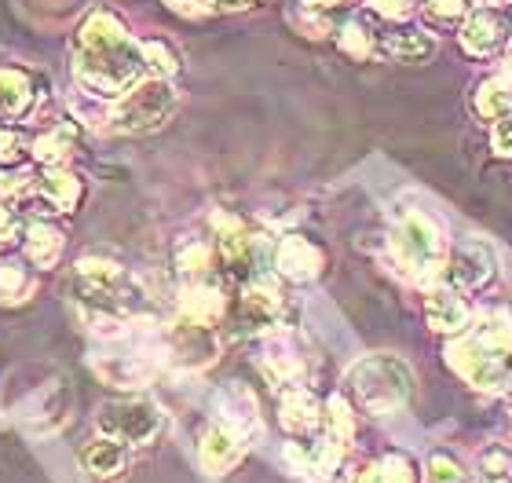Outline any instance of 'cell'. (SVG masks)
I'll return each instance as SVG.
<instances>
[{
  "mask_svg": "<svg viewBox=\"0 0 512 483\" xmlns=\"http://www.w3.org/2000/svg\"><path fill=\"white\" fill-rule=\"evenodd\" d=\"M143 48L110 11H92L74 41V77L88 96L121 99L143 74Z\"/></svg>",
  "mask_w": 512,
  "mask_h": 483,
  "instance_id": "obj_1",
  "label": "cell"
},
{
  "mask_svg": "<svg viewBox=\"0 0 512 483\" xmlns=\"http://www.w3.org/2000/svg\"><path fill=\"white\" fill-rule=\"evenodd\" d=\"M447 363L472 388H502L512 377L509 308H483L480 319L447 344Z\"/></svg>",
  "mask_w": 512,
  "mask_h": 483,
  "instance_id": "obj_2",
  "label": "cell"
},
{
  "mask_svg": "<svg viewBox=\"0 0 512 483\" xmlns=\"http://www.w3.org/2000/svg\"><path fill=\"white\" fill-rule=\"evenodd\" d=\"M348 385H352L355 403L374 414V418H388L414 399V370L406 359L388 352L366 355L348 370Z\"/></svg>",
  "mask_w": 512,
  "mask_h": 483,
  "instance_id": "obj_3",
  "label": "cell"
},
{
  "mask_svg": "<svg viewBox=\"0 0 512 483\" xmlns=\"http://www.w3.org/2000/svg\"><path fill=\"white\" fill-rule=\"evenodd\" d=\"M392 249L395 257H399V268L421 282H439L450 253L447 238L436 227V220L428 213H417V209L399 213V220L392 227Z\"/></svg>",
  "mask_w": 512,
  "mask_h": 483,
  "instance_id": "obj_4",
  "label": "cell"
},
{
  "mask_svg": "<svg viewBox=\"0 0 512 483\" xmlns=\"http://www.w3.org/2000/svg\"><path fill=\"white\" fill-rule=\"evenodd\" d=\"M176 110V88L165 77H147L125 92L110 110V129L114 132H150L161 129Z\"/></svg>",
  "mask_w": 512,
  "mask_h": 483,
  "instance_id": "obj_5",
  "label": "cell"
},
{
  "mask_svg": "<svg viewBox=\"0 0 512 483\" xmlns=\"http://www.w3.org/2000/svg\"><path fill=\"white\" fill-rule=\"evenodd\" d=\"M96 429L103 436H114V440L128 443V447H147L165 429V414H161L158 403H150L143 396L110 399V403L99 407Z\"/></svg>",
  "mask_w": 512,
  "mask_h": 483,
  "instance_id": "obj_6",
  "label": "cell"
},
{
  "mask_svg": "<svg viewBox=\"0 0 512 483\" xmlns=\"http://www.w3.org/2000/svg\"><path fill=\"white\" fill-rule=\"evenodd\" d=\"M512 37V15L502 8H476L465 15V26H461V48L476 59H487V55H498L509 44Z\"/></svg>",
  "mask_w": 512,
  "mask_h": 483,
  "instance_id": "obj_7",
  "label": "cell"
},
{
  "mask_svg": "<svg viewBox=\"0 0 512 483\" xmlns=\"http://www.w3.org/2000/svg\"><path fill=\"white\" fill-rule=\"evenodd\" d=\"M491 279H494V253L483 242H461V246H454L447 253L443 275H439V282L458 286V290H480Z\"/></svg>",
  "mask_w": 512,
  "mask_h": 483,
  "instance_id": "obj_8",
  "label": "cell"
},
{
  "mask_svg": "<svg viewBox=\"0 0 512 483\" xmlns=\"http://www.w3.org/2000/svg\"><path fill=\"white\" fill-rule=\"evenodd\" d=\"M260 366L264 374L275 381V385H300V377L308 374V355H304V344L293 330H278L264 341V355H260Z\"/></svg>",
  "mask_w": 512,
  "mask_h": 483,
  "instance_id": "obj_9",
  "label": "cell"
},
{
  "mask_svg": "<svg viewBox=\"0 0 512 483\" xmlns=\"http://www.w3.org/2000/svg\"><path fill=\"white\" fill-rule=\"evenodd\" d=\"M425 319L436 333H450V337L465 333L472 326V304L465 301V290L447 282L432 286L425 297Z\"/></svg>",
  "mask_w": 512,
  "mask_h": 483,
  "instance_id": "obj_10",
  "label": "cell"
},
{
  "mask_svg": "<svg viewBox=\"0 0 512 483\" xmlns=\"http://www.w3.org/2000/svg\"><path fill=\"white\" fill-rule=\"evenodd\" d=\"M22 198L44 205V213H74L81 202V180L66 165L63 169H44Z\"/></svg>",
  "mask_w": 512,
  "mask_h": 483,
  "instance_id": "obj_11",
  "label": "cell"
},
{
  "mask_svg": "<svg viewBox=\"0 0 512 483\" xmlns=\"http://www.w3.org/2000/svg\"><path fill=\"white\" fill-rule=\"evenodd\" d=\"M278 312H282V290H278V282L271 275H253L242 286V297H238L242 322H249L253 330H267V326H275Z\"/></svg>",
  "mask_w": 512,
  "mask_h": 483,
  "instance_id": "obj_12",
  "label": "cell"
},
{
  "mask_svg": "<svg viewBox=\"0 0 512 483\" xmlns=\"http://www.w3.org/2000/svg\"><path fill=\"white\" fill-rule=\"evenodd\" d=\"M242 454H246V440H242L235 429H227L224 421L209 425L202 443H198V462H202L205 473H213V476L231 473V469L242 462Z\"/></svg>",
  "mask_w": 512,
  "mask_h": 483,
  "instance_id": "obj_13",
  "label": "cell"
},
{
  "mask_svg": "<svg viewBox=\"0 0 512 483\" xmlns=\"http://www.w3.org/2000/svg\"><path fill=\"white\" fill-rule=\"evenodd\" d=\"M169 355L180 366H191V370L209 366L216 359L213 326H198V322H191V319H180L169 333Z\"/></svg>",
  "mask_w": 512,
  "mask_h": 483,
  "instance_id": "obj_14",
  "label": "cell"
},
{
  "mask_svg": "<svg viewBox=\"0 0 512 483\" xmlns=\"http://www.w3.org/2000/svg\"><path fill=\"white\" fill-rule=\"evenodd\" d=\"M322 264H326L322 249L315 246V242H308V238L286 235L275 246V271L282 275V279H289V282H311V279H319Z\"/></svg>",
  "mask_w": 512,
  "mask_h": 483,
  "instance_id": "obj_15",
  "label": "cell"
},
{
  "mask_svg": "<svg viewBox=\"0 0 512 483\" xmlns=\"http://www.w3.org/2000/svg\"><path fill=\"white\" fill-rule=\"evenodd\" d=\"M278 418L293 436H308L322 425V403L308 385H286L278 392Z\"/></svg>",
  "mask_w": 512,
  "mask_h": 483,
  "instance_id": "obj_16",
  "label": "cell"
},
{
  "mask_svg": "<svg viewBox=\"0 0 512 483\" xmlns=\"http://www.w3.org/2000/svg\"><path fill=\"white\" fill-rule=\"evenodd\" d=\"M341 454H344V443H337L326 432V436H319V440L311 443H289L286 447V458L293 462V469L304 476H311V480H319V476H330L337 465H341Z\"/></svg>",
  "mask_w": 512,
  "mask_h": 483,
  "instance_id": "obj_17",
  "label": "cell"
},
{
  "mask_svg": "<svg viewBox=\"0 0 512 483\" xmlns=\"http://www.w3.org/2000/svg\"><path fill=\"white\" fill-rule=\"evenodd\" d=\"M216 410H220V421H224L227 429H235L246 443L253 436H260V414H256V399L249 396V388L227 385L216 396Z\"/></svg>",
  "mask_w": 512,
  "mask_h": 483,
  "instance_id": "obj_18",
  "label": "cell"
},
{
  "mask_svg": "<svg viewBox=\"0 0 512 483\" xmlns=\"http://www.w3.org/2000/svg\"><path fill=\"white\" fill-rule=\"evenodd\" d=\"M81 465L96 480H118L128 469V443L114 440V436H92V440L81 447Z\"/></svg>",
  "mask_w": 512,
  "mask_h": 483,
  "instance_id": "obj_19",
  "label": "cell"
},
{
  "mask_svg": "<svg viewBox=\"0 0 512 483\" xmlns=\"http://www.w3.org/2000/svg\"><path fill=\"white\" fill-rule=\"evenodd\" d=\"M227 312V297L220 286H213L209 279L191 282L187 290L180 293V315L183 319L198 322V326H216Z\"/></svg>",
  "mask_w": 512,
  "mask_h": 483,
  "instance_id": "obj_20",
  "label": "cell"
},
{
  "mask_svg": "<svg viewBox=\"0 0 512 483\" xmlns=\"http://www.w3.org/2000/svg\"><path fill=\"white\" fill-rule=\"evenodd\" d=\"M92 366L114 388H139L154 377V363L147 355H103V359H92Z\"/></svg>",
  "mask_w": 512,
  "mask_h": 483,
  "instance_id": "obj_21",
  "label": "cell"
},
{
  "mask_svg": "<svg viewBox=\"0 0 512 483\" xmlns=\"http://www.w3.org/2000/svg\"><path fill=\"white\" fill-rule=\"evenodd\" d=\"M33 103V77L15 66H0V118H26Z\"/></svg>",
  "mask_w": 512,
  "mask_h": 483,
  "instance_id": "obj_22",
  "label": "cell"
},
{
  "mask_svg": "<svg viewBox=\"0 0 512 483\" xmlns=\"http://www.w3.org/2000/svg\"><path fill=\"white\" fill-rule=\"evenodd\" d=\"M384 55L392 59H403V63H421V59H432L436 55V37L417 26H399V30L384 33L381 37Z\"/></svg>",
  "mask_w": 512,
  "mask_h": 483,
  "instance_id": "obj_23",
  "label": "cell"
},
{
  "mask_svg": "<svg viewBox=\"0 0 512 483\" xmlns=\"http://www.w3.org/2000/svg\"><path fill=\"white\" fill-rule=\"evenodd\" d=\"M22 249H26V260H30V264H37V268H55L59 257H63V231L37 220V224L26 227Z\"/></svg>",
  "mask_w": 512,
  "mask_h": 483,
  "instance_id": "obj_24",
  "label": "cell"
},
{
  "mask_svg": "<svg viewBox=\"0 0 512 483\" xmlns=\"http://www.w3.org/2000/svg\"><path fill=\"white\" fill-rule=\"evenodd\" d=\"M70 154H74V129L70 125H55L33 143V158L41 161L44 169H63Z\"/></svg>",
  "mask_w": 512,
  "mask_h": 483,
  "instance_id": "obj_25",
  "label": "cell"
},
{
  "mask_svg": "<svg viewBox=\"0 0 512 483\" xmlns=\"http://www.w3.org/2000/svg\"><path fill=\"white\" fill-rule=\"evenodd\" d=\"M512 110V77H487L476 88V114L487 121H498Z\"/></svg>",
  "mask_w": 512,
  "mask_h": 483,
  "instance_id": "obj_26",
  "label": "cell"
},
{
  "mask_svg": "<svg viewBox=\"0 0 512 483\" xmlns=\"http://www.w3.org/2000/svg\"><path fill=\"white\" fill-rule=\"evenodd\" d=\"M216 253H220V249H213L209 242L191 238V242H183V246L176 249V268L191 282H202V279H209V271H213Z\"/></svg>",
  "mask_w": 512,
  "mask_h": 483,
  "instance_id": "obj_27",
  "label": "cell"
},
{
  "mask_svg": "<svg viewBox=\"0 0 512 483\" xmlns=\"http://www.w3.org/2000/svg\"><path fill=\"white\" fill-rule=\"evenodd\" d=\"M355 483H414V465L403 454H381L355 476Z\"/></svg>",
  "mask_w": 512,
  "mask_h": 483,
  "instance_id": "obj_28",
  "label": "cell"
},
{
  "mask_svg": "<svg viewBox=\"0 0 512 483\" xmlns=\"http://www.w3.org/2000/svg\"><path fill=\"white\" fill-rule=\"evenodd\" d=\"M322 425H326V432H330L337 443H348L355 440V414L352 407H348V399L344 396H330L326 399V407H322Z\"/></svg>",
  "mask_w": 512,
  "mask_h": 483,
  "instance_id": "obj_29",
  "label": "cell"
},
{
  "mask_svg": "<svg viewBox=\"0 0 512 483\" xmlns=\"http://www.w3.org/2000/svg\"><path fill=\"white\" fill-rule=\"evenodd\" d=\"M425 483H472V476L465 473V465L454 454L436 451L425 462Z\"/></svg>",
  "mask_w": 512,
  "mask_h": 483,
  "instance_id": "obj_30",
  "label": "cell"
},
{
  "mask_svg": "<svg viewBox=\"0 0 512 483\" xmlns=\"http://www.w3.org/2000/svg\"><path fill=\"white\" fill-rule=\"evenodd\" d=\"M139 48H143V66L150 70V77H165L169 81L180 70V59H176V52L165 41H143Z\"/></svg>",
  "mask_w": 512,
  "mask_h": 483,
  "instance_id": "obj_31",
  "label": "cell"
},
{
  "mask_svg": "<svg viewBox=\"0 0 512 483\" xmlns=\"http://www.w3.org/2000/svg\"><path fill=\"white\" fill-rule=\"evenodd\" d=\"M480 483H512V454L505 447H487L480 454Z\"/></svg>",
  "mask_w": 512,
  "mask_h": 483,
  "instance_id": "obj_32",
  "label": "cell"
},
{
  "mask_svg": "<svg viewBox=\"0 0 512 483\" xmlns=\"http://www.w3.org/2000/svg\"><path fill=\"white\" fill-rule=\"evenodd\" d=\"M30 275L19 264H0V304H19L30 293Z\"/></svg>",
  "mask_w": 512,
  "mask_h": 483,
  "instance_id": "obj_33",
  "label": "cell"
},
{
  "mask_svg": "<svg viewBox=\"0 0 512 483\" xmlns=\"http://www.w3.org/2000/svg\"><path fill=\"white\" fill-rule=\"evenodd\" d=\"M341 48L348 55H355V59H366V55L374 52V33H370V26H363V22H348L341 30Z\"/></svg>",
  "mask_w": 512,
  "mask_h": 483,
  "instance_id": "obj_34",
  "label": "cell"
},
{
  "mask_svg": "<svg viewBox=\"0 0 512 483\" xmlns=\"http://www.w3.org/2000/svg\"><path fill=\"white\" fill-rule=\"evenodd\" d=\"M319 11L322 8L300 4V11H289V22H293L300 33H308V37H326V33H330V19H322Z\"/></svg>",
  "mask_w": 512,
  "mask_h": 483,
  "instance_id": "obj_35",
  "label": "cell"
},
{
  "mask_svg": "<svg viewBox=\"0 0 512 483\" xmlns=\"http://www.w3.org/2000/svg\"><path fill=\"white\" fill-rule=\"evenodd\" d=\"M22 238H26V227H22L19 213L11 209V205H0V246H19Z\"/></svg>",
  "mask_w": 512,
  "mask_h": 483,
  "instance_id": "obj_36",
  "label": "cell"
},
{
  "mask_svg": "<svg viewBox=\"0 0 512 483\" xmlns=\"http://www.w3.org/2000/svg\"><path fill=\"white\" fill-rule=\"evenodd\" d=\"M425 8L432 11L439 22H454L469 15V0H425Z\"/></svg>",
  "mask_w": 512,
  "mask_h": 483,
  "instance_id": "obj_37",
  "label": "cell"
},
{
  "mask_svg": "<svg viewBox=\"0 0 512 483\" xmlns=\"http://www.w3.org/2000/svg\"><path fill=\"white\" fill-rule=\"evenodd\" d=\"M374 11L381 15V19L399 22V19H406V15L414 11V0H374Z\"/></svg>",
  "mask_w": 512,
  "mask_h": 483,
  "instance_id": "obj_38",
  "label": "cell"
},
{
  "mask_svg": "<svg viewBox=\"0 0 512 483\" xmlns=\"http://www.w3.org/2000/svg\"><path fill=\"white\" fill-rule=\"evenodd\" d=\"M22 158V136L19 132H4L0 129V161H8V165H19Z\"/></svg>",
  "mask_w": 512,
  "mask_h": 483,
  "instance_id": "obj_39",
  "label": "cell"
},
{
  "mask_svg": "<svg viewBox=\"0 0 512 483\" xmlns=\"http://www.w3.org/2000/svg\"><path fill=\"white\" fill-rule=\"evenodd\" d=\"M176 15H187V19H198V15H205V0H165Z\"/></svg>",
  "mask_w": 512,
  "mask_h": 483,
  "instance_id": "obj_40",
  "label": "cell"
},
{
  "mask_svg": "<svg viewBox=\"0 0 512 483\" xmlns=\"http://www.w3.org/2000/svg\"><path fill=\"white\" fill-rule=\"evenodd\" d=\"M264 0H205V8H227V11H242V8H256Z\"/></svg>",
  "mask_w": 512,
  "mask_h": 483,
  "instance_id": "obj_41",
  "label": "cell"
},
{
  "mask_svg": "<svg viewBox=\"0 0 512 483\" xmlns=\"http://www.w3.org/2000/svg\"><path fill=\"white\" fill-rule=\"evenodd\" d=\"M304 4H311V8H333V4H344V0H304Z\"/></svg>",
  "mask_w": 512,
  "mask_h": 483,
  "instance_id": "obj_42",
  "label": "cell"
},
{
  "mask_svg": "<svg viewBox=\"0 0 512 483\" xmlns=\"http://www.w3.org/2000/svg\"><path fill=\"white\" fill-rule=\"evenodd\" d=\"M483 4H505V0H483Z\"/></svg>",
  "mask_w": 512,
  "mask_h": 483,
  "instance_id": "obj_43",
  "label": "cell"
},
{
  "mask_svg": "<svg viewBox=\"0 0 512 483\" xmlns=\"http://www.w3.org/2000/svg\"><path fill=\"white\" fill-rule=\"evenodd\" d=\"M509 77H512V59H509Z\"/></svg>",
  "mask_w": 512,
  "mask_h": 483,
  "instance_id": "obj_44",
  "label": "cell"
}]
</instances>
